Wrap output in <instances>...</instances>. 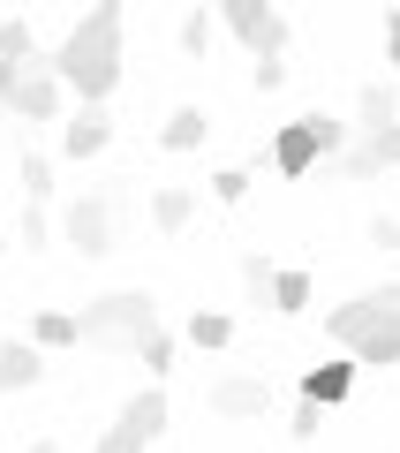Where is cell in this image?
Here are the masks:
<instances>
[{"label": "cell", "instance_id": "obj_1", "mask_svg": "<svg viewBox=\"0 0 400 453\" xmlns=\"http://www.w3.org/2000/svg\"><path fill=\"white\" fill-rule=\"evenodd\" d=\"M46 61H53V76H61V91H76L83 106H106L113 83H121V8H113V0L83 8V23L46 53Z\"/></svg>", "mask_w": 400, "mask_h": 453}, {"label": "cell", "instance_id": "obj_2", "mask_svg": "<svg viewBox=\"0 0 400 453\" xmlns=\"http://www.w3.org/2000/svg\"><path fill=\"white\" fill-rule=\"evenodd\" d=\"M325 333L348 348L355 363H400V288H370V295H355V303H340V310H325Z\"/></svg>", "mask_w": 400, "mask_h": 453}, {"label": "cell", "instance_id": "obj_3", "mask_svg": "<svg viewBox=\"0 0 400 453\" xmlns=\"http://www.w3.org/2000/svg\"><path fill=\"white\" fill-rule=\"evenodd\" d=\"M151 325H159V303H151V288H113V295H98V303H83L76 340H83V348L136 356V340H144Z\"/></svg>", "mask_w": 400, "mask_h": 453}, {"label": "cell", "instance_id": "obj_4", "mask_svg": "<svg viewBox=\"0 0 400 453\" xmlns=\"http://www.w3.org/2000/svg\"><path fill=\"white\" fill-rule=\"evenodd\" d=\"M340 151H348V121H333V113H303V121H288L273 136V166L288 181H303L318 159H340Z\"/></svg>", "mask_w": 400, "mask_h": 453}, {"label": "cell", "instance_id": "obj_5", "mask_svg": "<svg viewBox=\"0 0 400 453\" xmlns=\"http://www.w3.org/2000/svg\"><path fill=\"white\" fill-rule=\"evenodd\" d=\"M219 23L250 46V61H288V38H295V23L280 16L273 0H219Z\"/></svg>", "mask_w": 400, "mask_h": 453}, {"label": "cell", "instance_id": "obj_6", "mask_svg": "<svg viewBox=\"0 0 400 453\" xmlns=\"http://www.w3.org/2000/svg\"><path fill=\"white\" fill-rule=\"evenodd\" d=\"M61 234H68V250H76V257H106L113 234H121V204H113V196H68Z\"/></svg>", "mask_w": 400, "mask_h": 453}, {"label": "cell", "instance_id": "obj_7", "mask_svg": "<svg viewBox=\"0 0 400 453\" xmlns=\"http://www.w3.org/2000/svg\"><path fill=\"white\" fill-rule=\"evenodd\" d=\"M8 113H16V121H61V76H53V61H46V53H31V61H23Z\"/></svg>", "mask_w": 400, "mask_h": 453}, {"label": "cell", "instance_id": "obj_8", "mask_svg": "<svg viewBox=\"0 0 400 453\" xmlns=\"http://www.w3.org/2000/svg\"><path fill=\"white\" fill-rule=\"evenodd\" d=\"M212 416H227V423H250V416H273V386L265 378H212Z\"/></svg>", "mask_w": 400, "mask_h": 453}, {"label": "cell", "instance_id": "obj_9", "mask_svg": "<svg viewBox=\"0 0 400 453\" xmlns=\"http://www.w3.org/2000/svg\"><path fill=\"white\" fill-rule=\"evenodd\" d=\"M106 144H113V113L106 106H76L61 121V151H68V159H98Z\"/></svg>", "mask_w": 400, "mask_h": 453}, {"label": "cell", "instance_id": "obj_10", "mask_svg": "<svg viewBox=\"0 0 400 453\" xmlns=\"http://www.w3.org/2000/svg\"><path fill=\"white\" fill-rule=\"evenodd\" d=\"M355 371H363V363H310L303 371V401L310 408H340L355 393Z\"/></svg>", "mask_w": 400, "mask_h": 453}, {"label": "cell", "instance_id": "obj_11", "mask_svg": "<svg viewBox=\"0 0 400 453\" xmlns=\"http://www.w3.org/2000/svg\"><path fill=\"white\" fill-rule=\"evenodd\" d=\"M393 121H400V91H393V83H363V91H355V121H348V129L355 136H378V129H393Z\"/></svg>", "mask_w": 400, "mask_h": 453}, {"label": "cell", "instance_id": "obj_12", "mask_svg": "<svg viewBox=\"0 0 400 453\" xmlns=\"http://www.w3.org/2000/svg\"><path fill=\"white\" fill-rule=\"evenodd\" d=\"M166 416H174V408H166V393H159V386H144V393H128V401H121V416H113V423H128L144 446H159Z\"/></svg>", "mask_w": 400, "mask_h": 453}, {"label": "cell", "instance_id": "obj_13", "mask_svg": "<svg viewBox=\"0 0 400 453\" xmlns=\"http://www.w3.org/2000/svg\"><path fill=\"white\" fill-rule=\"evenodd\" d=\"M38 378H46V356L31 340H0V393H31Z\"/></svg>", "mask_w": 400, "mask_h": 453}, {"label": "cell", "instance_id": "obj_14", "mask_svg": "<svg viewBox=\"0 0 400 453\" xmlns=\"http://www.w3.org/2000/svg\"><path fill=\"white\" fill-rule=\"evenodd\" d=\"M204 136H212V113L204 106H174V113H166V129H159V144L166 151H196Z\"/></svg>", "mask_w": 400, "mask_h": 453}, {"label": "cell", "instance_id": "obj_15", "mask_svg": "<svg viewBox=\"0 0 400 453\" xmlns=\"http://www.w3.org/2000/svg\"><path fill=\"white\" fill-rule=\"evenodd\" d=\"M189 219H196V196H189V189H174V181L151 189V226H159V234H181Z\"/></svg>", "mask_w": 400, "mask_h": 453}, {"label": "cell", "instance_id": "obj_16", "mask_svg": "<svg viewBox=\"0 0 400 453\" xmlns=\"http://www.w3.org/2000/svg\"><path fill=\"white\" fill-rule=\"evenodd\" d=\"M31 348L46 356V348H76V318L68 310H38L31 318Z\"/></svg>", "mask_w": 400, "mask_h": 453}, {"label": "cell", "instance_id": "obj_17", "mask_svg": "<svg viewBox=\"0 0 400 453\" xmlns=\"http://www.w3.org/2000/svg\"><path fill=\"white\" fill-rule=\"evenodd\" d=\"M273 280H280V265L265 250H242V288H250V303H273Z\"/></svg>", "mask_w": 400, "mask_h": 453}, {"label": "cell", "instance_id": "obj_18", "mask_svg": "<svg viewBox=\"0 0 400 453\" xmlns=\"http://www.w3.org/2000/svg\"><path fill=\"white\" fill-rule=\"evenodd\" d=\"M16 174H23V196H31V204H46V196H53V159H46V151H23Z\"/></svg>", "mask_w": 400, "mask_h": 453}, {"label": "cell", "instance_id": "obj_19", "mask_svg": "<svg viewBox=\"0 0 400 453\" xmlns=\"http://www.w3.org/2000/svg\"><path fill=\"white\" fill-rule=\"evenodd\" d=\"M273 310H280V318H303V310H310V273H280L273 280Z\"/></svg>", "mask_w": 400, "mask_h": 453}, {"label": "cell", "instance_id": "obj_20", "mask_svg": "<svg viewBox=\"0 0 400 453\" xmlns=\"http://www.w3.org/2000/svg\"><path fill=\"white\" fill-rule=\"evenodd\" d=\"M136 356H144L151 378H166V371H174V333H166V325H151V333L136 340Z\"/></svg>", "mask_w": 400, "mask_h": 453}, {"label": "cell", "instance_id": "obj_21", "mask_svg": "<svg viewBox=\"0 0 400 453\" xmlns=\"http://www.w3.org/2000/svg\"><path fill=\"white\" fill-rule=\"evenodd\" d=\"M189 340H196V348H227V340H235V318H227V310H196Z\"/></svg>", "mask_w": 400, "mask_h": 453}, {"label": "cell", "instance_id": "obj_22", "mask_svg": "<svg viewBox=\"0 0 400 453\" xmlns=\"http://www.w3.org/2000/svg\"><path fill=\"white\" fill-rule=\"evenodd\" d=\"M31 53H38L31 23H23V16H0V61H31Z\"/></svg>", "mask_w": 400, "mask_h": 453}, {"label": "cell", "instance_id": "obj_23", "mask_svg": "<svg viewBox=\"0 0 400 453\" xmlns=\"http://www.w3.org/2000/svg\"><path fill=\"white\" fill-rule=\"evenodd\" d=\"M212 31H219V16L189 8V16H181V53H196V61H204V53H212Z\"/></svg>", "mask_w": 400, "mask_h": 453}, {"label": "cell", "instance_id": "obj_24", "mask_svg": "<svg viewBox=\"0 0 400 453\" xmlns=\"http://www.w3.org/2000/svg\"><path fill=\"white\" fill-rule=\"evenodd\" d=\"M348 136H355V129H348ZM355 144H363L370 166L385 174V166H400V121H393V129H378V136H355Z\"/></svg>", "mask_w": 400, "mask_h": 453}, {"label": "cell", "instance_id": "obj_25", "mask_svg": "<svg viewBox=\"0 0 400 453\" xmlns=\"http://www.w3.org/2000/svg\"><path fill=\"white\" fill-rule=\"evenodd\" d=\"M212 196H219V204H242V196H250V166H219V174H212Z\"/></svg>", "mask_w": 400, "mask_h": 453}, {"label": "cell", "instance_id": "obj_26", "mask_svg": "<svg viewBox=\"0 0 400 453\" xmlns=\"http://www.w3.org/2000/svg\"><path fill=\"white\" fill-rule=\"evenodd\" d=\"M91 453H151V446H144L136 431H128V423H106V438H98Z\"/></svg>", "mask_w": 400, "mask_h": 453}, {"label": "cell", "instance_id": "obj_27", "mask_svg": "<svg viewBox=\"0 0 400 453\" xmlns=\"http://www.w3.org/2000/svg\"><path fill=\"white\" fill-rule=\"evenodd\" d=\"M16 234H23V250H46V242H53V226H46V211H38V204H23V226H16Z\"/></svg>", "mask_w": 400, "mask_h": 453}, {"label": "cell", "instance_id": "obj_28", "mask_svg": "<svg viewBox=\"0 0 400 453\" xmlns=\"http://www.w3.org/2000/svg\"><path fill=\"white\" fill-rule=\"evenodd\" d=\"M318 431H325V408L295 401V416H288V438H318Z\"/></svg>", "mask_w": 400, "mask_h": 453}, {"label": "cell", "instance_id": "obj_29", "mask_svg": "<svg viewBox=\"0 0 400 453\" xmlns=\"http://www.w3.org/2000/svg\"><path fill=\"white\" fill-rule=\"evenodd\" d=\"M250 83L257 91H280V83H288V61H250Z\"/></svg>", "mask_w": 400, "mask_h": 453}, {"label": "cell", "instance_id": "obj_30", "mask_svg": "<svg viewBox=\"0 0 400 453\" xmlns=\"http://www.w3.org/2000/svg\"><path fill=\"white\" fill-rule=\"evenodd\" d=\"M370 242H378V250H400V211H378V219H370Z\"/></svg>", "mask_w": 400, "mask_h": 453}, {"label": "cell", "instance_id": "obj_31", "mask_svg": "<svg viewBox=\"0 0 400 453\" xmlns=\"http://www.w3.org/2000/svg\"><path fill=\"white\" fill-rule=\"evenodd\" d=\"M385 76H400V8L385 16Z\"/></svg>", "mask_w": 400, "mask_h": 453}, {"label": "cell", "instance_id": "obj_32", "mask_svg": "<svg viewBox=\"0 0 400 453\" xmlns=\"http://www.w3.org/2000/svg\"><path fill=\"white\" fill-rule=\"evenodd\" d=\"M16 76H23V61H0V106L16 98Z\"/></svg>", "mask_w": 400, "mask_h": 453}, {"label": "cell", "instance_id": "obj_33", "mask_svg": "<svg viewBox=\"0 0 400 453\" xmlns=\"http://www.w3.org/2000/svg\"><path fill=\"white\" fill-rule=\"evenodd\" d=\"M23 453H61V446H53V438H38V446H23Z\"/></svg>", "mask_w": 400, "mask_h": 453}, {"label": "cell", "instance_id": "obj_34", "mask_svg": "<svg viewBox=\"0 0 400 453\" xmlns=\"http://www.w3.org/2000/svg\"><path fill=\"white\" fill-rule=\"evenodd\" d=\"M0 250H8V242H0Z\"/></svg>", "mask_w": 400, "mask_h": 453}]
</instances>
